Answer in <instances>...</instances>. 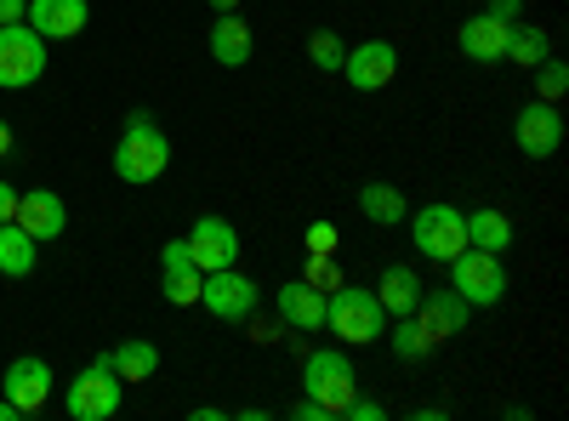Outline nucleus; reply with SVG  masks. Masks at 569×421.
Masks as SVG:
<instances>
[{
  "label": "nucleus",
  "instance_id": "obj_1",
  "mask_svg": "<svg viewBox=\"0 0 569 421\" xmlns=\"http://www.w3.org/2000/svg\"><path fill=\"white\" fill-rule=\"evenodd\" d=\"M171 166V137L154 126V114H126V131L114 143V177L120 182H154Z\"/></svg>",
  "mask_w": 569,
  "mask_h": 421
},
{
  "label": "nucleus",
  "instance_id": "obj_2",
  "mask_svg": "<svg viewBox=\"0 0 569 421\" xmlns=\"http://www.w3.org/2000/svg\"><path fill=\"white\" fill-rule=\"evenodd\" d=\"M325 324L348 348H370V342L388 337V313H382V302H376V291L348 285V279H342L337 291H325Z\"/></svg>",
  "mask_w": 569,
  "mask_h": 421
},
{
  "label": "nucleus",
  "instance_id": "obj_3",
  "mask_svg": "<svg viewBox=\"0 0 569 421\" xmlns=\"http://www.w3.org/2000/svg\"><path fill=\"white\" fill-rule=\"evenodd\" d=\"M302 393L319 399L325 415L337 421V415L353 404V393H359V377H353L348 353H342V348H313V353L302 359Z\"/></svg>",
  "mask_w": 569,
  "mask_h": 421
},
{
  "label": "nucleus",
  "instance_id": "obj_4",
  "mask_svg": "<svg viewBox=\"0 0 569 421\" xmlns=\"http://www.w3.org/2000/svg\"><path fill=\"white\" fill-rule=\"evenodd\" d=\"M120 393H126V382L114 377L109 353H98V359H91L80 377L69 382L63 410H69L74 421H114V415H120Z\"/></svg>",
  "mask_w": 569,
  "mask_h": 421
},
{
  "label": "nucleus",
  "instance_id": "obj_5",
  "mask_svg": "<svg viewBox=\"0 0 569 421\" xmlns=\"http://www.w3.org/2000/svg\"><path fill=\"white\" fill-rule=\"evenodd\" d=\"M450 291L467 302V308H496L507 297V268L496 251H479L467 245L461 257H450Z\"/></svg>",
  "mask_w": 569,
  "mask_h": 421
},
{
  "label": "nucleus",
  "instance_id": "obj_6",
  "mask_svg": "<svg viewBox=\"0 0 569 421\" xmlns=\"http://www.w3.org/2000/svg\"><path fill=\"white\" fill-rule=\"evenodd\" d=\"M410 245L427 257V262H450L467 251V222L450 200H433V206H421L410 217Z\"/></svg>",
  "mask_w": 569,
  "mask_h": 421
},
{
  "label": "nucleus",
  "instance_id": "obj_7",
  "mask_svg": "<svg viewBox=\"0 0 569 421\" xmlns=\"http://www.w3.org/2000/svg\"><path fill=\"white\" fill-rule=\"evenodd\" d=\"M46 74V34L29 23H0V91H23Z\"/></svg>",
  "mask_w": 569,
  "mask_h": 421
},
{
  "label": "nucleus",
  "instance_id": "obj_8",
  "mask_svg": "<svg viewBox=\"0 0 569 421\" xmlns=\"http://www.w3.org/2000/svg\"><path fill=\"white\" fill-rule=\"evenodd\" d=\"M257 302H262L257 279H246L240 268H217V273H206V285H200V308L217 313V319H251Z\"/></svg>",
  "mask_w": 569,
  "mask_h": 421
},
{
  "label": "nucleus",
  "instance_id": "obj_9",
  "mask_svg": "<svg viewBox=\"0 0 569 421\" xmlns=\"http://www.w3.org/2000/svg\"><path fill=\"white\" fill-rule=\"evenodd\" d=\"M353 91H382V86H393V74H399V46L393 40H359L353 52L342 58V69H337Z\"/></svg>",
  "mask_w": 569,
  "mask_h": 421
},
{
  "label": "nucleus",
  "instance_id": "obj_10",
  "mask_svg": "<svg viewBox=\"0 0 569 421\" xmlns=\"http://www.w3.org/2000/svg\"><path fill=\"white\" fill-rule=\"evenodd\" d=\"M410 319L421 324V337H427V342L445 348L450 337H461V331H467L472 308H467L456 291H445V285H439V291H427V285H421V302H416V313H410Z\"/></svg>",
  "mask_w": 569,
  "mask_h": 421
},
{
  "label": "nucleus",
  "instance_id": "obj_11",
  "mask_svg": "<svg viewBox=\"0 0 569 421\" xmlns=\"http://www.w3.org/2000/svg\"><path fill=\"white\" fill-rule=\"evenodd\" d=\"M512 137H518V154H530V160H552L558 143H563V114L558 103H525L512 120Z\"/></svg>",
  "mask_w": 569,
  "mask_h": 421
},
{
  "label": "nucleus",
  "instance_id": "obj_12",
  "mask_svg": "<svg viewBox=\"0 0 569 421\" xmlns=\"http://www.w3.org/2000/svg\"><path fill=\"white\" fill-rule=\"evenodd\" d=\"M188 251H194V262L206 273L233 268V262H240V228H233L228 217H217V211H206L194 228H188Z\"/></svg>",
  "mask_w": 569,
  "mask_h": 421
},
{
  "label": "nucleus",
  "instance_id": "obj_13",
  "mask_svg": "<svg viewBox=\"0 0 569 421\" xmlns=\"http://www.w3.org/2000/svg\"><path fill=\"white\" fill-rule=\"evenodd\" d=\"M160 279H166V302H171V308H194V302H200L206 268L194 262L188 240H171V245H160Z\"/></svg>",
  "mask_w": 569,
  "mask_h": 421
},
{
  "label": "nucleus",
  "instance_id": "obj_14",
  "mask_svg": "<svg viewBox=\"0 0 569 421\" xmlns=\"http://www.w3.org/2000/svg\"><path fill=\"white\" fill-rule=\"evenodd\" d=\"M0 393L18 404V415H34L46 399H52V364L34 359V353L12 359V364H7V377H0Z\"/></svg>",
  "mask_w": 569,
  "mask_h": 421
},
{
  "label": "nucleus",
  "instance_id": "obj_15",
  "mask_svg": "<svg viewBox=\"0 0 569 421\" xmlns=\"http://www.w3.org/2000/svg\"><path fill=\"white\" fill-rule=\"evenodd\" d=\"M273 308H279V324H291V331H325V291L308 285V279H284L273 291Z\"/></svg>",
  "mask_w": 569,
  "mask_h": 421
},
{
  "label": "nucleus",
  "instance_id": "obj_16",
  "mask_svg": "<svg viewBox=\"0 0 569 421\" xmlns=\"http://www.w3.org/2000/svg\"><path fill=\"white\" fill-rule=\"evenodd\" d=\"M12 222L29 228L34 240L46 245V240H58V233L69 228V206H63V194H52V189H29V194H18Z\"/></svg>",
  "mask_w": 569,
  "mask_h": 421
},
{
  "label": "nucleus",
  "instance_id": "obj_17",
  "mask_svg": "<svg viewBox=\"0 0 569 421\" xmlns=\"http://www.w3.org/2000/svg\"><path fill=\"white\" fill-rule=\"evenodd\" d=\"M86 18H91L86 0H29L23 7V23L46 40H74L86 29Z\"/></svg>",
  "mask_w": 569,
  "mask_h": 421
},
{
  "label": "nucleus",
  "instance_id": "obj_18",
  "mask_svg": "<svg viewBox=\"0 0 569 421\" xmlns=\"http://www.w3.org/2000/svg\"><path fill=\"white\" fill-rule=\"evenodd\" d=\"M507 18H490V12H479V18H467L461 29H456V46H461V58L467 63H501L507 58Z\"/></svg>",
  "mask_w": 569,
  "mask_h": 421
},
{
  "label": "nucleus",
  "instance_id": "obj_19",
  "mask_svg": "<svg viewBox=\"0 0 569 421\" xmlns=\"http://www.w3.org/2000/svg\"><path fill=\"white\" fill-rule=\"evenodd\" d=\"M206 46H211V58L222 63V69H246L251 63V23L246 18H233V12H217V23H211V34H206Z\"/></svg>",
  "mask_w": 569,
  "mask_h": 421
},
{
  "label": "nucleus",
  "instance_id": "obj_20",
  "mask_svg": "<svg viewBox=\"0 0 569 421\" xmlns=\"http://www.w3.org/2000/svg\"><path fill=\"white\" fill-rule=\"evenodd\" d=\"M376 302H382L388 319L416 313V302H421V279H416V268H405V262L382 268V279H376Z\"/></svg>",
  "mask_w": 569,
  "mask_h": 421
},
{
  "label": "nucleus",
  "instance_id": "obj_21",
  "mask_svg": "<svg viewBox=\"0 0 569 421\" xmlns=\"http://www.w3.org/2000/svg\"><path fill=\"white\" fill-rule=\"evenodd\" d=\"M461 222H467V245H479V251H507L512 245V217L507 211H496V206H479V211H461Z\"/></svg>",
  "mask_w": 569,
  "mask_h": 421
},
{
  "label": "nucleus",
  "instance_id": "obj_22",
  "mask_svg": "<svg viewBox=\"0 0 569 421\" xmlns=\"http://www.w3.org/2000/svg\"><path fill=\"white\" fill-rule=\"evenodd\" d=\"M359 211H365V222H376V228H399V222L410 217V200L393 189V182H365V189H359Z\"/></svg>",
  "mask_w": 569,
  "mask_h": 421
},
{
  "label": "nucleus",
  "instance_id": "obj_23",
  "mask_svg": "<svg viewBox=\"0 0 569 421\" xmlns=\"http://www.w3.org/2000/svg\"><path fill=\"white\" fill-rule=\"evenodd\" d=\"M34 257H40V240L29 228H18V222H0V273L7 279H23V273H34Z\"/></svg>",
  "mask_w": 569,
  "mask_h": 421
},
{
  "label": "nucleus",
  "instance_id": "obj_24",
  "mask_svg": "<svg viewBox=\"0 0 569 421\" xmlns=\"http://www.w3.org/2000/svg\"><path fill=\"white\" fill-rule=\"evenodd\" d=\"M541 58H552V40L541 23H512L507 29V58L501 63H518V69H536Z\"/></svg>",
  "mask_w": 569,
  "mask_h": 421
},
{
  "label": "nucleus",
  "instance_id": "obj_25",
  "mask_svg": "<svg viewBox=\"0 0 569 421\" xmlns=\"http://www.w3.org/2000/svg\"><path fill=\"white\" fill-rule=\"evenodd\" d=\"M109 364H114L120 382H149L154 370H160V348H154V342H120V348L109 353Z\"/></svg>",
  "mask_w": 569,
  "mask_h": 421
},
{
  "label": "nucleus",
  "instance_id": "obj_26",
  "mask_svg": "<svg viewBox=\"0 0 569 421\" xmlns=\"http://www.w3.org/2000/svg\"><path fill=\"white\" fill-rule=\"evenodd\" d=\"M342 58H348V46H342L337 29H313V34H308V63H313L319 74H337Z\"/></svg>",
  "mask_w": 569,
  "mask_h": 421
},
{
  "label": "nucleus",
  "instance_id": "obj_27",
  "mask_svg": "<svg viewBox=\"0 0 569 421\" xmlns=\"http://www.w3.org/2000/svg\"><path fill=\"white\" fill-rule=\"evenodd\" d=\"M388 342H393V359H399V364H421L427 353H433V342L421 337V324H416L410 313L393 324V337H388Z\"/></svg>",
  "mask_w": 569,
  "mask_h": 421
},
{
  "label": "nucleus",
  "instance_id": "obj_28",
  "mask_svg": "<svg viewBox=\"0 0 569 421\" xmlns=\"http://www.w3.org/2000/svg\"><path fill=\"white\" fill-rule=\"evenodd\" d=\"M563 91H569V69L558 58H541L536 63V98L541 103H563Z\"/></svg>",
  "mask_w": 569,
  "mask_h": 421
},
{
  "label": "nucleus",
  "instance_id": "obj_29",
  "mask_svg": "<svg viewBox=\"0 0 569 421\" xmlns=\"http://www.w3.org/2000/svg\"><path fill=\"white\" fill-rule=\"evenodd\" d=\"M302 279H308V285H319V291H337L342 285V273H337V262H330V257H313Z\"/></svg>",
  "mask_w": 569,
  "mask_h": 421
},
{
  "label": "nucleus",
  "instance_id": "obj_30",
  "mask_svg": "<svg viewBox=\"0 0 569 421\" xmlns=\"http://www.w3.org/2000/svg\"><path fill=\"white\" fill-rule=\"evenodd\" d=\"M308 251L313 257H337V222H313L308 228Z\"/></svg>",
  "mask_w": 569,
  "mask_h": 421
},
{
  "label": "nucleus",
  "instance_id": "obj_31",
  "mask_svg": "<svg viewBox=\"0 0 569 421\" xmlns=\"http://www.w3.org/2000/svg\"><path fill=\"white\" fill-rule=\"evenodd\" d=\"M342 415H348V421H382L388 410H382V404H376V399H359V393H353V404H348Z\"/></svg>",
  "mask_w": 569,
  "mask_h": 421
},
{
  "label": "nucleus",
  "instance_id": "obj_32",
  "mask_svg": "<svg viewBox=\"0 0 569 421\" xmlns=\"http://www.w3.org/2000/svg\"><path fill=\"white\" fill-rule=\"evenodd\" d=\"M291 415H297V421H330V415H325V404H319V399H308V393L291 404Z\"/></svg>",
  "mask_w": 569,
  "mask_h": 421
},
{
  "label": "nucleus",
  "instance_id": "obj_33",
  "mask_svg": "<svg viewBox=\"0 0 569 421\" xmlns=\"http://www.w3.org/2000/svg\"><path fill=\"white\" fill-rule=\"evenodd\" d=\"M12 211H18V189H12V182H0V222H12Z\"/></svg>",
  "mask_w": 569,
  "mask_h": 421
},
{
  "label": "nucleus",
  "instance_id": "obj_34",
  "mask_svg": "<svg viewBox=\"0 0 569 421\" xmlns=\"http://www.w3.org/2000/svg\"><path fill=\"white\" fill-rule=\"evenodd\" d=\"M518 7H525V0H490V18H507V23H518Z\"/></svg>",
  "mask_w": 569,
  "mask_h": 421
},
{
  "label": "nucleus",
  "instance_id": "obj_35",
  "mask_svg": "<svg viewBox=\"0 0 569 421\" xmlns=\"http://www.w3.org/2000/svg\"><path fill=\"white\" fill-rule=\"evenodd\" d=\"M23 7L29 0H0V23H23Z\"/></svg>",
  "mask_w": 569,
  "mask_h": 421
},
{
  "label": "nucleus",
  "instance_id": "obj_36",
  "mask_svg": "<svg viewBox=\"0 0 569 421\" xmlns=\"http://www.w3.org/2000/svg\"><path fill=\"white\" fill-rule=\"evenodd\" d=\"M251 342L262 348V342H279V324H251Z\"/></svg>",
  "mask_w": 569,
  "mask_h": 421
},
{
  "label": "nucleus",
  "instance_id": "obj_37",
  "mask_svg": "<svg viewBox=\"0 0 569 421\" xmlns=\"http://www.w3.org/2000/svg\"><path fill=\"white\" fill-rule=\"evenodd\" d=\"M0 421H23V415H18V404H12L7 393H0Z\"/></svg>",
  "mask_w": 569,
  "mask_h": 421
},
{
  "label": "nucleus",
  "instance_id": "obj_38",
  "mask_svg": "<svg viewBox=\"0 0 569 421\" xmlns=\"http://www.w3.org/2000/svg\"><path fill=\"white\" fill-rule=\"evenodd\" d=\"M7 154H12V126L0 120V160H7Z\"/></svg>",
  "mask_w": 569,
  "mask_h": 421
},
{
  "label": "nucleus",
  "instance_id": "obj_39",
  "mask_svg": "<svg viewBox=\"0 0 569 421\" xmlns=\"http://www.w3.org/2000/svg\"><path fill=\"white\" fill-rule=\"evenodd\" d=\"M211 12H240V0H206Z\"/></svg>",
  "mask_w": 569,
  "mask_h": 421
}]
</instances>
